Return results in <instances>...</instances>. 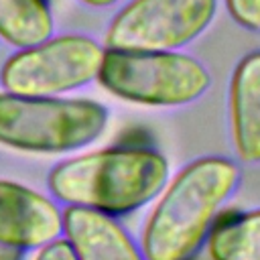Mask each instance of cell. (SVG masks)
I'll return each instance as SVG.
<instances>
[{
  "mask_svg": "<svg viewBox=\"0 0 260 260\" xmlns=\"http://www.w3.org/2000/svg\"><path fill=\"white\" fill-rule=\"evenodd\" d=\"M26 250L0 242V260H24Z\"/></svg>",
  "mask_w": 260,
  "mask_h": 260,
  "instance_id": "14",
  "label": "cell"
},
{
  "mask_svg": "<svg viewBox=\"0 0 260 260\" xmlns=\"http://www.w3.org/2000/svg\"><path fill=\"white\" fill-rule=\"evenodd\" d=\"M217 0H130L106 30V47L122 51H177L213 20Z\"/></svg>",
  "mask_w": 260,
  "mask_h": 260,
  "instance_id": "6",
  "label": "cell"
},
{
  "mask_svg": "<svg viewBox=\"0 0 260 260\" xmlns=\"http://www.w3.org/2000/svg\"><path fill=\"white\" fill-rule=\"evenodd\" d=\"M55 30L47 0H0V37L18 49L49 39Z\"/></svg>",
  "mask_w": 260,
  "mask_h": 260,
  "instance_id": "11",
  "label": "cell"
},
{
  "mask_svg": "<svg viewBox=\"0 0 260 260\" xmlns=\"http://www.w3.org/2000/svg\"><path fill=\"white\" fill-rule=\"evenodd\" d=\"M63 238L75 260H146L140 244L116 217L89 207L63 209Z\"/></svg>",
  "mask_w": 260,
  "mask_h": 260,
  "instance_id": "8",
  "label": "cell"
},
{
  "mask_svg": "<svg viewBox=\"0 0 260 260\" xmlns=\"http://www.w3.org/2000/svg\"><path fill=\"white\" fill-rule=\"evenodd\" d=\"M234 22L246 30H260V0H223Z\"/></svg>",
  "mask_w": 260,
  "mask_h": 260,
  "instance_id": "12",
  "label": "cell"
},
{
  "mask_svg": "<svg viewBox=\"0 0 260 260\" xmlns=\"http://www.w3.org/2000/svg\"><path fill=\"white\" fill-rule=\"evenodd\" d=\"M230 132L238 158L260 165V51L242 57L232 73Z\"/></svg>",
  "mask_w": 260,
  "mask_h": 260,
  "instance_id": "9",
  "label": "cell"
},
{
  "mask_svg": "<svg viewBox=\"0 0 260 260\" xmlns=\"http://www.w3.org/2000/svg\"><path fill=\"white\" fill-rule=\"evenodd\" d=\"M205 244L211 260H260V209L221 211Z\"/></svg>",
  "mask_w": 260,
  "mask_h": 260,
  "instance_id": "10",
  "label": "cell"
},
{
  "mask_svg": "<svg viewBox=\"0 0 260 260\" xmlns=\"http://www.w3.org/2000/svg\"><path fill=\"white\" fill-rule=\"evenodd\" d=\"M104 47L85 35H57L10 55L2 89L18 95H63L98 79Z\"/></svg>",
  "mask_w": 260,
  "mask_h": 260,
  "instance_id": "5",
  "label": "cell"
},
{
  "mask_svg": "<svg viewBox=\"0 0 260 260\" xmlns=\"http://www.w3.org/2000/svg\"><path fill=\"white\" fill-rule=\"evenodd\" d=\"M32 260H75V256H73V250L67 244V240L61 236V238L53 240L51 244L39 248V252Z\"/></svg>",
  "mask_w": 260,
  "mask_h": 260,
  "instance_id": "13",
  "label": "cell"
},
{
  "mask_svg": "<svg viewBox=\"0 0 260 260\" xmlns=\"http://www.w3.org/2000/svg\"><path fill=\"white\" fill-rule=\"evenodd\" d=\"M108 108L93 100L0 91V144L32 154H63L95 142Z\"/></svg>",
  "mask_w": 260,
  "mask_h": 260,
  "instance_id": "3",
  "label": "cell"
},
{
  "mask_svg": "<svg viewBox=\"0 0 260 260\" xmlns=\"http://www.w3.org/2000/svg\"><path fill=\"white\" fill-rule=\"evenodd\" d=\"M169 181L167 158L148 146H108L57 162L47 175L51 195L65 205L112 217L138 211Z\"/></svg>",
  "mask_w": 260,
  "mask_h": 260,
  "instance_id": "2",
  "label": "cell"
},
{
  "mask_svg": "<svg viewBox=\"0 0 260 260\" xmlns=\"http://www.w3.org/2000/svg\"><path fill=\"white\" fill-rule=\"evenodd\" d=\"M185 260H199V258H195V256H189V258H185Z\"/></svg>",
  "mask_w": 260,
  "mask_h": 260,
  "instance_id": "16",
  "label": "cell"
},
{
  "mask_svg": "<svg viewBox=\"0 0 260 260\" xmlns=\"http://www.w3.org/2000/svg\"><path fill=\"white\" fill-rule=\"evenodd\" d=\"M240 167L228 156H201L183 167L158 193L140 248L146 260H185L207 242L225 201L240 185Z\"/></svg>",
  "mask_w": 260,
  "mask_h": 260,
  "instance_id": "1",
  "label": "cell"
},
{
  "mask_svg": "<svg viewBox=\"0 0 260 260\" xmlns=\"http://www.w3.org/2000/svg\"><path fill=\"white\" fill-rule=\"evenodd\" d=\"M83 4L87 6H93V8H104V6H110V4H116L118 0H81Z\"/></svg>",
  "mask_w": 260,
  "mask_h": 260,
  "instance_id": "15",
  "label": "cell"
},
{
  "mask_svg": "<svg viewBox=\"0 0 260 260\" xmlns=\"http://www.w3.org/2000/svg\"><path fill=\"white\" fill-rule=\"evenodd\" d=\"M63 236V209L47 195L0 179V242L39 250Z\"/></svg>",
  "mask_w": 260,
  "mask_h": 260,
  "instance_id": "7",
  "label": "cell"
},
{
  "mask_svg": "<svg viewBox=\"0 0 260 260\" xmlns=\"http://www.w3.org/2000/svg\"><path fill=\"white\" fill-rule=\"evenodd\" d=\"M98 81L124 102L173 108L199 100L211 85V73L199 59L179 51L106 49Z\"/></svg>",
  "mask_w": 260,
  "mask_h": 260,
  "instance_id": "4",
  "label": "cell"
}]
</instances>
